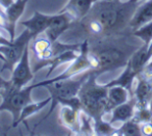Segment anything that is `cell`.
<instances>
[{
    "label": "cell",
    "mask_w": 152,
    "mask_h": 136,
    "mask_svg": "<svg viewBox=\"0 0 152 136\" xmlns=\"http://www.w3.org/2000/svg\"><path fill=\"white\" fill-rule=\"evenodd\" d=\"M92 72L93 71L85 72L83 77L78 78V79H73V77H72V78L58 80V81H54V82H51V83L47 84L45 87H46V89L49 92L50 97L52 98V101H51L52 104H51V108H50V110H49V113L47 114V116H49V115L51 114L53 109H54L55 106L57 105V101L58 100L78 96L81 87H83V85L85 84V82L87 81L89 76L92 74ZM46 117H45V119H46Z\"/></svg>",
    "instance_id": "cell-4"
},
{
    "label": "cell",
    "mask_w": 152,
    "mask_h": 136,
    "mask_svg": "<svg viewBox=\"0 0 152 136\" xmlns=\"http://www.w3.org/2000/svg\"><path fill=\"white\" fill-rule=\"evenodd\" d=\"M117 128L114 127V125L110 121H105L104 119L98 121L94 123V131L95 134H100V135H110V134L116 133Z\"/></svg>",
    "instance_id": "cell-23"
},
{
    "label": "cell",
    "mask_w": 152,
    "mask_h": 136,
    "mask_svg": "<svg viewBox=\"0 0 152 136\" xmlns=\"http://www.w3.org/2000/svg\"><path fill=\"white\" fill-rule=\"evenodd\" d=\"M16 0H0V7H2L3 9H7L11 4H13Z\"/></svg>",
    "instance_id": "cell-27"
},
{
    "label": "cell",
    "mask_w": 152,
    "mask_h": 136,
    "mask_svg": "<svg viewBox=\"0 0 152 136\" xmlns=\"http://www.w3.org/2000/svg\"><path fill=\"white\" fill-rule=\"evenodd\" d=\"M132 36L140 39L144 44L149 45L152 41V21L146 23L145 25L141 26L137 29L133 30Z\"/></svg>",
    "instance_id": "cell-22"
},
{
    "label": "cell",
    "mask_w": 152,
    "mask_h": 136,
    "mask_svg": "<svg viewBox=\"0 0 152 136\" xmlns=\"http://www.w3.org/2000/svg\"><path fill=\"white\" fill-rule=\"evenodd\" d=\"M34 40L28 29H25L19 36L15 38L10 45H0V54L3 57V65L1 72L5 70L13 71L16 63L20 60L25 48L29 46L30 41Z\"/></svg>",
    "instance_id": "cell-5"
},
{
    "label": "cell",
    "mask_w": 152,
    "mask_h": 136,
    "mask_svg": "<svg viewBox=\"0 0 152 136\" xmlns=\"http://www.w3.org/2000/svg\"><path fill=\"white\" fill-rule=\"evenodd\" d=\"M151 121H152V119H151Z\"/></svg>",
    "instance_id": "cell-33"
},
{
    "label": "cell",
    "mask_w": 152,
    "mask_h": 136,
    "mask_svg": "<svg viewBox=\"0 0 152 136\" xmlns=\"http://www.w3.org/2000/svg\"><path fill=\"white\" fill-rule=\"evenodd\" d=\"M150 21H152V0H145L135 9L129 22V28L133 31Z\"/></svg>",
    "instance_id": "cell-13"
},
{
    "label": "cell",
    "mask_w": 152,
    "mask_h": 136,
    "mask_svg": "<svg viewBox=\"0 0 152 136\" xmlns=\"http://www.w3.org/2000/svg\"><path fill=\"white\" fill-rule=\"evenodd\" d=\"M32 79H34V71H31V68H30L29 46H27L20 60L14 67L10 81L14 86L21 88L27 85Z\"/></svg>",
    "instance_id": "cell-8"
},
{
    "label": "cell",
    "mask_w": 152,
    "mask_h": 136,
    "mask_svg": "<svg viewBox=\"0 0 152 136\" xmlns=\"http://www.w3.org/2000/svg\"><path fill=\"white\" fill-rule=\"evenodd\" d=\"M97 1H101V0H97Z\"/></svg>",
    "instance_id": "cell-32"
},
{
    "label": "cell",
    "mask_w": 152,
    "mask_h": 136,
    "mask_svg": "<svg viewBox=\"0 0 152 136\" xmlns=\"http://www.w3.org/2000/svg\"><path fill=\"white\" fill-rule=\"evenodd\" d=\"M141 133L145 136H152V121H149L147 123L141 124Z\"/></svg>",
    "instance_id": "cell-25"
},
{
    "label": "cell",
    "mask_w": 152,
    "mask_h": 136,
    "mask_svg": "<svg viewBox=\"0 0 152 136\" xmlns=\"http://www.w3.org/2000/svg\"><path fill=\"white\" fill-rule=\"evenodd\" d=\"M7 80H4L2 77H1V75H0V98H1V92H2L3 87L5 86V84H7Z\"/></svg>",
    "instance_id": "cell-29"
},
{
    "label": "cell",
    "mask_w": 152,
    "mask_h": 136,
    "mask_svg": "<svg viewBox=\"0 0 152 136\" xmlns=\"http://www.w3.org/2000/svg\"><path fill=\"white\" fill-rule=\"evenodd\" d=\"M97 76L92 72L78 94L81 110L90 115L94 121H101L106 113L110 112L107 102L108 87L105 84L97 83Z\"/></svg>",
    "instance_id": "cell-2"
},
{
    "label": "cell",
    "mask_w": 152,
    "mask_h": 136,
    "mask_svg": "<svg viewBox=\"0 0 152 136\" xmlns=\"http://www.w3.org/2000/svg\"><path fill=\"white\" fill-rule=\"evenodd\" d=\"M12 43V41L10 39L5 38L4 36L0 33V45H10Z\"/></svg>",
    "instance_id": "cell-28"
},
{
    "label": "cell",
    "mask_w": 152,
    "mask_h": 136,
    "mask_svg": "<svg viewBox=\"0 0 152 136\" xmlns=\"http://www.w3.org/2000/svg\"><path fill=\"white\" fill-rule=\"evenodd\" d=\"M95 2H97V0H69L61 11L69 13L75 20H79L85 18L91 12Z\"/></svg>",
    "instance_id": "cell-16"
},
{
    "label": "cell",
    "mask_w": 152,
    "mask_h": 136,
    "mask_svg": "<svg viewBox=\"0 0 152 136\" xmlns=\"http://www.w3.org/2000/svg\"><path fill=\"white\" fill-rule=\"evenodd\" d=\"M134 1H137V2H143V1H145V0H134Z\"/></svg>",
    "instance_id": "cell-31"
},
{
    "label": "cell",
    "mask_w": 152,
    "mask_h": 136,
    "mask_svg": "<svg viewBox=\"0 0 152 136\" xmlns=\"http://www.w3.org/2000/svg\"><path fill=\"white\" fill-rule=\"evenodd\" d=\"M115 135H124V136H140L141 133V125L133 121L132 119L122 123V126L116 130Z\"/></svg>",
    "instance_id": "cell-21"
},
{
    "label": "cell",
    "mask_w": 152,
    "mask_h": 136,
    "mask_svg": "<svg viewBox=\"0 0 152 136\" xmlns=\"http://www.w3.org/2000/svg\"><path fill=\"white\" fill-rule=\"evenodd\" d=\"M87 71H93V63H92V57L91 53H90V46L89 42L85 41L83 43H81V48L79 51L78 55L74 59L73 61H71V65L65 70L61 74L57 75L53 79H44L43 81L39 82L38 85L40 86H46L47 84L51 83V82L58 81V80L63 79H68V78H72L74 76L78 75L80 73Z\"/></svg>",
    "instance_id": "cell-6"
},
{
    "label": "cell",
    "mask_w": 152,
    "mask_h": 136,
    "mask_svg": "<svg viewBox=\"0 0 152 136\" xmlns=\"http://www.w3.org/2000/svg\"><path fill=\"white\" fill-rule=\"evenodd\" d=\"M51 19V15L42 14L40 12H34V16L26 21H22L21 25L24 26L26 29L29 30L32 38L36 39L40 34L44 33L49 26V22Z\"/></svg>",
    "instance_id": "cell-12"
},
{
    "label": "cell",
    "mask_w": 152,
    "mask_h": 136,
    "mask_svg": "<svg viewBox=\"0 0 152 136\" xmlns=\"http://www.w3.org/2000/svg\"><path fill=\"white\" fill-rule=\"evenodd\" d=\"M133 98L137 106L149 107L152 99V76L140 74L137 76V84L133 89Z\"/></svg>",
    "instance_id": "cell-10"
},
{
    "label": "cell",
    "mask_w": 152,
    "mask_h": 136,
    "mask_svg": "<svg viewBox=\"0 0 152 136\" xmlns=\"http://www.w3.org/2000/svg\"><path fill=\"white\" fill-rule=\"evenodd\" d=\"M39 87L38 83L31 84L29 86L18 88L7 81L5 86L1 92V104H0V111H9L13 116V127H17V121L19 119L20 113L22 109L32 102L31 92L34 88Z\"/></svg>",
    "instance_id": "cell-3"
},
{
    "label": "cell",
    "mask_w": 152,
    "mask_h": 136,
    "mask_svg": "<svg viewBox=\"0 0 152 136\" xmlns=\"http://www.w3.org/2000/svg\"><path fill=\"white\" fill-rule=\"evenodd\" d=\"M78 53H79V51H77V50H68V51L63 52L61 54L55 56L53 59H51V60L47 63V67H49V70H48V72H47V75H46V77H45V79H47V78L51 75V73L61 65L73 61L74 59L77 57Z\"/></svg>",
    "instance_id": "cell-19"
},
{
    "label": "cell",
    "mask_w": 152,
    "mask_h": 136,
    "mask_svg": "<svg viewBox=\"0 0 152 136\" xmlns=\"http://www.w3.org/2000/svg\"><path fill=\"white\" fill-rule=\"evenodd\" d=\"M73 21H75L74 17L67 12L61 11L56 15H51L49 26L45 31V34L52 42L58 41V38L69 28Z\"/></svg>",
    "instance_id": "cell-9"
},
{
    "label": "cell",
    "mask_w": 152,
    "mask_h": 136,
    "mask_svg": "<svg viewBox=\"0 0 152 136\" xmlns=\"http://www.w3.org/2000/svg\"><path fill=\"white\" fill-rule=\"evenodd\" d=\"M131 92L125 87L119 85L110 86L107 90V102H108V108L112 111L113 108H115L118 105H121L123 103H126L127 101L130 100Z\"/></svg>",
    "instance_id": "cell-17"
},
{
    "label": "cell",
    "mask_w": 152,
    "mask_h": 136,
    "mask_svg": "<svg viewBox=\"0 0 152 136\" xmlns=\"http://www.w3.org/2000/svg\"><path fill=\"white\" fill-rule=\"evenodd\" d=\"M152 119V111L149 107H139L135 106L134 115H133L132 119L139 123L140 125L147 121H151Z\"/></svg>",
    "instance_id": "cell-24"
},
{
    "label": "cell",
    "mask_w": 152,
    "mask_h": 136,
    "mask_svg": "<svg viewBox=\"0 0 152 136\" xmlns=\"http://www.w3.org/2000/svg\"><path fill=\"white\" fill-rule=\"evenodd\" d=\"M94 53L97 58V69L95 72L97 75L125 67L132 55L127 54L122 49L114 46L105 47Z\"/></svg>",
    "instance_id": "cell-7"
},
{
    "label": "cell",
    "mask_w": 152,
    "mask_h": 136,
    "mask_svg": "<svg viewBox=\"0 0 152 136\" xmlns=\"http://www.w3.org/2000/svg\"><path fill=\"white\" fill-rule=\"evenodd\" d=\"M26 4H27V0H16L13 4H11L7 9H4L7 21H9L10 24V36H11V41H13L16 38L15 36L16 24L19 21L21 16L23 15L24 11H25Z\"/></svg>",
    "instance_id": "cell-15"
},
{
    "label": "cell",
    "mask_w": 152,
    "mask_h": 136,
    "mask_svg": "<svg viewBox=\"0 0 152 136\" xmlns=\"http://www.w3.org/2000/svg\"><path fill=\"white\" fill-rule=\"evenodd\" d=\"M141 74H144V75H147V76H152V59L146 65V67L144 68L143 72Z\"/></svg>",
    "instance_id": "cell-26"
},
{
    "label": "cell",
    "mask_w": 152,
    "mask_h": 136,
    "mask_svg": "<svg viewBox=\"0 0 152 136\" xmlns=\"http://www.w3.org/2000/svg\"><path fill=\"white\" fill-rule=\"evenodd\" d=\"M137 73L130 67V65L127 63L126 65L124 67V71L122 72L120 76H119L117 79L112 80L110 82L106 83L105 85L107 87L110 86H115V85H119V86H122V87H125L126 89H128L129 92H131V95L133 96V92H132V84L133 81H134L135 78H137Z\"/></svg>",
    "instance_id": "cell-18"
},
{
    "label": "cell",
    "mask_w": 152,
    "mask_h": 136,
    "mask_svg": "<svg viewBox=\"0 0 152 136\" xmlns=\"http://www.w3.org/2000/svg\"><path fill=\"white\" fill-rule=\"evenodd\" d=\"M135 106H137V102L133 97H131L130 100L127 101L126 103H123L121 105H118L113 110L110 111V121L112 125L115 123H125V121H129L133 117L135 111Z\"/></svg>",
    "instance_id": "cell-14"
},
{
    "label": "cell",
    "mask_w": 152,
    "mask_h": 136,
    "mask_svg": "<svg viewBox=\"0 0 152 136\" xmlns=\"http://www.w3.org/2000/svg\"><path fill=\"white\" fill-rule=\"evenodd\" d=\"M149 108L151 109V111H152V99H151V101H150V103H149Z\"/></svg>",
    "instance_id": "cell-30"
},
{
    "label": "cell",
    "mask_w": 152,
    "mask_h": 136,
    "mask_svg": "<svg viewBox=\"0 0 152 136\" xmlns=\"http://www.w3.org/2000/svg\"><path fill=\"white\" fill-rule=\"evenodd\" d=\"M80 112L81 109L61 105L59 121L61 125L67 129L71 130L73 133L77 134L78 133L77 131H80Z\"/></svg>",
    "instance_id": "cell-11"
},
{
    "label": "cell",
    "mask_w": 152,
    "mask_h": 136,
    "mask_svg": "<svg viewBox=\"0 0 152 136\" xmlns=\"http://www.w3.org/2000/svg\"><path fill=\"white\" fill-rule=\"evenodd\" d=\"M51 101H52V98L49 97V98L45 99V100H43V101H40V102H34V101H32L29 104H27L22 109L21 113H20L19 119H18V121H17V126L19 125V124H21L23 121H25L26 119L30 117L31 115L36 114L39 111H41L45 106H47L49 103H51Z\"/></svg>",
    "instance_id": "cell-20"
},
{
    "label": "cell",
    "mask_w": 152,
    "mask_h": 136,
    "mask_svg": "<svg viewBox=\"0 0 152 136\" xmlns=\"http://www.w3.org/2000/svg\"><path fill=\"white\" fill-rule=\"evenodd\" d=\"M103 1V0H102ZM141 4L134 0H104L95 7V21L98 22L102 33H110L129 27V22L135 9Z\"/></svg>",
    "instance_id": "cell-1"
}]
</instances>
